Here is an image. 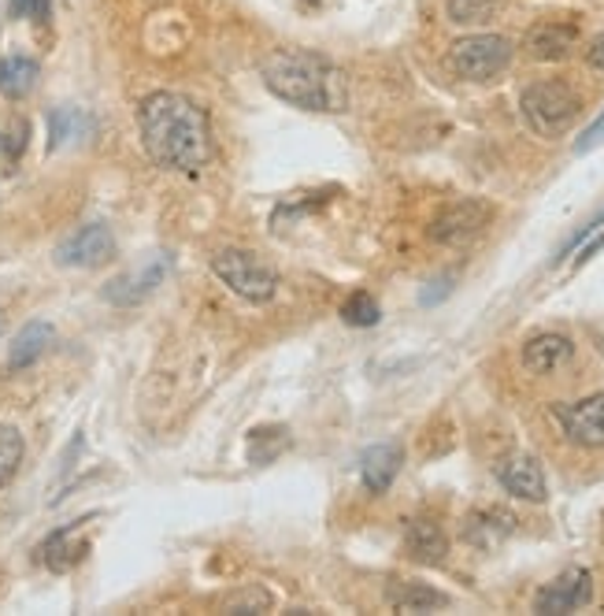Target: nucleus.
<instances>
[{"mask_svg": "<svg viewBox=\"0 0 604 616\" xmlns=\"http://www.w3.org/2000/svg\"><path fill=\"white\" fill-rule=\"evenodd\" d=\"M141 145L167 171H201L212 161V123L197 100L156 90L138 108Z\"/></svg>", "mask_w": 604, "mask_h": 616, "instance_id": "f257e3e1", "label": "nucleus"}, {"mask_svg": "<svg viewBox=\"0 0 604 616\" xmlns=\"http://www.w3.org/2000/svg\"><path fill=\"white\" fill-rule=\"evenodd\" d=\"M263 86L300 111H345V74L319 52L279 49L263 60Z\"/></svg>", "mask_w": 604, "mask_h": 616, "instance_id": "f03ea898", "label": "nucleus"}, {"mask_svg": "<svg viewBox=\"0 0 604 616\" xmlns=\"http://www.w3.org/2000/svg\"><path fill=\"white\" fill-rule=\"evenodd\" d=\"M519 111H523L526 127L542 138H560L575 127V119L582 116V97L571 82L564 79H545L531 82L519 93Z\"/></svg>", "mask_w": 604, "mask_h": 616, "instance_id": "7ed1b4c3", "label": "nucleus"}, {"mask_svg": "<svg viewBox=\"0 0 604 616\" xmlns=\"http://www.w3.org/2000/svg\"><path fill=\"white\" fill-rule=\"evenodd\" d=\"M212 272L220 275L234 294L252 305L271 301L279 291L275 268H271L268 260H260L257 253H249V249H220V253L212 257Z\"/></svg>", "mask_w": 604, "mask_h": 616, "instance_id": "20e7f679", "label": "nucleus"}, {"mask_svg": "<svg viewBox=\"0 0 604 616\" xmlns=\"http://www.w3.org/2000/svg\"><path fill=\"white\" fill-rule=\"evenodd\" d=\"M512 56H516V45L508 42L505 34H471V37H460V42L452 45L449 63L460 79L489 82V79H497L508 63H512Z\"/></svg>", "mask_w": 604, "mask_h": 616, "instance_id": "39448f33", "label": "nucleus"}, {"mask_svg": "<svg viewBox=\"0 0 604 616\" xmlns=\"http://www.w3.org/2000/svg\"><path fill=\"white\" fill-rule=\"evenodd\" d=\"M494 220V204L483 198H460L446 204V209L434 216L430 223V238L438 246H460V241H471L483 227H489Z\"/></svg>", "mask_w": 604, "mask_h": 616, "instance_id": "423d86ee", "label": "nucleus"}, {"mask_svg": "<svg viewBox=\"0 0 604 616\" xmlns=\"http://www.w3.org/2000/svg\"><path fill=\"white\" fill-rule=\"evenodd\" d=\"M553 419L575 446H582V450H604V394L568 401V405H553Z\"/></svg>", "mask_w": 604, "mask_h": 616, "instance_id": "0eeeda50", "label": "nucleus"}, {"mask_svg": "<svg viewBox=\"0 0 604 616\" xmlns=\"http://www.w3.org/2000/svg\"><path fill=\"white\" fill-rule=\"evenodd\" d=\"M116 257V238H111L108 223H86L56 249V260L63 268H100Z\"/></svg>", "mask_w": 604, "mask_h": 616, "instance_id": "6e6552de", "label": "nucleus"}, {"mask_svg": "<svg viewBox=\"0 0 604 616\" xmlns=\"http://www.w3.org/2000/svg\"><path fill=\"white\" fill-rule=\"evenodd\" d=\"M593 599V576L587 568H568L545 583L534 599V613H575Z\"/></svg>", "mask_w": 604, "mask_h": 616, "instance_id": "1a4fd4ad", "label": "nucleus"}, {"mask_svg": "<svg viewBox=\"0 0 604 616\" xmlns=\"http://www.w3.org/2000/svg\"><path fill=\"white\" fill-rule=\"evenodd\" d=\"M523 49L531 60H542V63L568 60V56L579 49V26L564 23V19H545V23H534L523 37Z\"/></svg>", "mask_w": 604, "mask_h": 616, "instance_id": "9d476101", "label": "nucleus"}, {"mask_svg": "<svg viewBox=\"0 0 604 616\" xmlns=\"http://www.w3.org/2000/svg\"><path fill=\"white\" fill-rule=\"evenodd\" d=\"M494 472H497V483H501L512 498L545 501V494H549L542 464H537V457H531V453H505Z\"/></svg>", "mask_w": 604, "mask_h": 616, "instance_id": "9b49d317", "label": "nucleus"}, {"mask_svg": "<svg viewBox=\"0 0 604 616\" xmlns=\"http://www.w3.org/2000/svg\"><path fill=\"white\" fill-rule=\"evenodd\" d=\"M167 272H171V257L156 253L153 260H149V264H141L138 272H127V275L111 279L108 291H104V297H108L111 305H119V308L138 305V301H145V297L153 294L159 283H164Z\"/></svg>", "mask_w": 604, "mask_h": 616, "instance_id": "f8f14e48", "label": "nucleus"}, {"mask_svg": "<svg viewBox=\"0 0 604 616\" xmlns=\"http://www.w3.org/2000/svg\"><path fill=\"white\" fill-rule=\"evenodd\" d=\"M571 357H575V342L568 334L545 331V334H534V339L523 345V364L534 376H553V371H560Z\"/></svg>", "mask_w": 604, "mask_h": 616, "instance_id": "ddd939ff", "label": "nucleus"}, {"mask_svg": "<svg viewBox=\"0 0 604 616\" xmlns=\"http://www.w3.org/2000/svg\"><path fill=\"white\" fill-rule=\"evenodd\" d=\"M404 549L408 557H415L419 565H446L449 557V538L441 524H434L427 517H415L404 524Z\"/></svg>", "mask_w": 604, "mask_h": 616, "instance_id": "4468645a", "label": "nucleus"}, {"mask_svg": "<svg viewBox=\"0 0 604 616\" xmlns=\"http://www.w3.org/2000/svg\"><path fill=\"white\" fill-rule=\"evenodd\" d=\"M82 524H86V520H74V524L52 531V535L42 543L37 554H42V565L49 568V572H68V568H74L82 557L90 554V543H82V538H79Z\"/></svg>", "mask_w": 604, "mask_h": 616, "instance_id": "2eb2a0df", "label": "nucleus"}, {"mask_svg": "<svg viewBox=\"0 0 604 616\" xmlns=\"http://www.w3.org/2000/svg\"><path fill=\"white\" fill-rule=\"evenodd\" d=\"M401 464H404V453H401V446H393V442H379V446H371V450H364L360 457L364 487L371 494H386L390 483L398 479Z\"/></svg>", "mask_w": 604, "mask_h": 616, "instance_id": "dca6fc26", "label": "nucleus"}, {"mask_svg": "<svg viewBox=\"0 0 604 616\" xmlns=\"http://www.w3.org/2000/svg\"><path fill=\"white\" fill-rule=\"evenodd\" d=\"M516 531V517L508 509H478L467 517V528H464V538L475 546H497L501 538H508Z\"/></svg>", "mask_w": 604, "mask_h": 616, "instance_id": "f3484780", "label": "nucleus"}, {"mask_svg": "<svg viewBox=\"0 0 604 616\" xmlns=\"http://www.w3.org/2000/svg\"><path fill=\"white\" fill-rule=\"evenodd\" d=\"M49 342H52V327L45 320H31L15 334V342L8 345V368L12 371L31 368V364H37V357L49 350Z\"/></svg>", "mask_w": 604, "mask_h": 616, "instance_id": "a211bd4d", "label": "nucleus"}, {"mask_svg": "<svg viewBox=\"0 0 604 616\" xmlns=\"http://www.w3.org/2000/svg\"><path fill=\"white\" fill-rule=\"evenodd\" d=\"M390 605L398 613H434V609H446L449 599L427 583H393L390 587Z\"/></svg>", "mask_w": 604, "mask_h": 616, "instance_id": "6ab92c4d", "label": "nucleus"}, {"mask_svg": "<svg viewBox=\"0 0 604 616\" xmlns=\"http://www.w3.org/2000/svg\"><path fill=\"white\" fill-rule=\"evenodd\" d=\"M37 86V60L31 56H4L0 60V93L8 100H23Z\"/></svg>", "mask_w": 604, "mask_h": 616, "instance_id": "aec40b11", "label": "nucleus"}, {"mask_svg": "<svg viewBox=\"0 0 604 616\" xmlns=\"http://www.w3.org/2000/svg\"><path fill=\"white\" fill-rule=\"evenodd\" d=\"M93 119L82 108H56L49 116V145L60 149L63 142H74V138L90 134Z\"/></svg>", "mask_w": 604, "mask_h": 616, "instance_id": "412c9836", "label": "nucleus"}, {"mask_svg": "<svg viewBox=\"0 0 604 616\" xmlns=\"http://www.w3.org/2000/svg\"><path fill=\"white\" fill-rule=\"evenodd\" d=\"M289 446V431L286 427H257L249 431V461L252 464H271L275 457Z\"/></svg>", "mask_w": 604, "mask_h": 616, "instance_id": "4be33fe9", "label": "nucleus"}, {"mask_svg": "<svg viewBox=\"0 0 604 616\" xmlns=\"http://www.w3.org/2000/svg\"><path fill=\"white\" fill-rule=\"evenodd\" d=\"M505 0H449V19L457 26H483L501 15Z\"/></svg>", "mask_w": 604, "mask_h": 616, "instance_id": "5701e85b", "label": "nucleus"}, {"mask_svg": "<svg viewBox=\"0 0 604 616\" xmlns=\"http://www.w3.org/2000/svg\"><path fill=\"white\" fill-rule=\"evenodd\" d=\"M23 453H26L23 435H19L15 427L0 424V490H4L8 483L15 479L19 464H23Z\"/></svg>", "mask_w": 604, "mask_h": 616, "instance_id": "b1692460", "label": "nucleus"}, {"mask_svg": "<svg viewBox=\"0 0 604 616\" xmlns=\"http://www.w3.org/2000/svg\"><path fill=\"white\" fill-rule=\"evenodd\" d=\"M26 145H31V123L26 119H8V127L0 130V156H4L8 167H15L19 161H23Z\"/></svg>", "mask_w": 604, "mask_h": 616, "instance_id": "393cba45", "label": "nucleus"}, {"mask_svg": "<svg viewBox=\"0 0 604 616\" xmlns=\"http://www.w3.org/2000/svg\"><path fill=\"white\" fill-rule=\"evenodd\" d=\"M379 301H375L371 294H353L348 297V301L342 305V320L348 323V327H375L379 323Z\"/></svg>", "mask_w": 604, "mask_h": 616, "instance_id": "a878e982", "label": "nucleus"}, {"mask_svg": "<svg viewBox=\"0 0 604 616\" xmlns=\"http://www.w3.org/2000/svg\"><path fill=\"white\" fill-rule=\"evenodd\" d=\"M226 609L230 613H263V609H271V594L252 583L234 594V599H226Z\"/></svg>", "mask_w": 604, "mask_h": 616, "instance_id": "bb28decb", "label": "nucleus"}, {"mask_svg": "<svg viewBox=\"0 0 604 616\" xmlns=\"http://www.w3.org/2000/svg\"><path fill=\"white\" fill-rule=\"evenodd\" d=\"M601 227H604V209H601V212H597V216H593V220H587V223H582V227L575 230V235H571L568 241H564V246H560V253H556V260H564V257L571 253L575 246H582V241H587L590 235H597Z\"/></svg>", "mask_w": 604, "mask_h": 616, "instance_id": "cd10ccee", "label": "nucleus"}, {"mask_svg": "<svg viewBox=\"0 0 604 616\" xmlns=\"http://www.w3.org/2000/svg\"><path fill=\"white\" fill-rule=\"evenodd\" d=\"M601 142H604V111H601L597 119H593V123H590L587 130H582V138H579V142H575V153L587 156V153H593V149H597Z\"/></svg>", "mask_w": 604, "mask_h": 616, "instance_id": "c85d7f7f", "label": "nucleus"}, {"mask_svg": "<svg viewBox=\"0 0 604 616\" xmlns=\"http://www.w3.org/2000/svg\"><path fill=\"white\" fill-rule=\"evenodd\" d=\"M587 60H590V68H597V71H604V31L593 37L590 42V49H587Z\"/></svg>", "mask_w": 604, "mask_h": 616, "instance_id": "c756f323", "label": "nucleus"}, {"mask_svg": "<svg viewBox=\"0 0 604 616\" xmlns=\"http://www.w3.org/2000/svg\"><path fill=\"white\" fill-rule=\"evenodd\" d=\"M430 286H438V291H423V305H434V301H441L449 291H452V279H438V283H430Z\"/></svg>", "mask_w": 604, "mask_h": 616, "instance_id": "7c9ffc66", "label": "nucleus"}, {"mask_svg": "<svg viewBox=\"0 0 604 616\" xmlns=\"http://www.w3.org/2000/svg\"><path fill=\"white\" fill-rule=\"evenodd\" d=\"M49 12H52V0H31V19H34V23H49Z\"/></svg>", "mask_w": 604, "mask_h": 616, "instance_id": "2f4dec72", "label": "nucleus"}, {"mask_svg": "<svg viewBox=\"0 0 604 616\" xmlns=\"http://www.w3.org/2000/svg\"><path fill=\"white\" fill-rule=\"evenodd\" d=\"M601 249H604V235H601V238H593L590 246H587V249H582V253H579V260H575V264H587V260H593V257H597Z\"/></svg>", "mask_w": 604, "mask_h": 616, "instance_id": "473e14b6", "label": "nucleus"}, {"mask_svg": "<svg viewBox=\"0 0 604 616\" xmlns=\"http://www.w3.org/2000/svg\"><path fill=\"white\" fill-rule=\"evenodd\" d=\"M12 15H15V19L31 15V0H12Z\"/></svg>", "mask_w": 604, "mask_h": 616, "instance_id": "72a5a7b5", "label": "nucleus"}, {"mask_svg": "<svg viewBox=\"0 0 604 616\" xmlns=\"http://www.w3.org/2000/svg\"><path fill=\"white\" fill-rule=\"evenodd\" d=\"M0 331H4V316H0Z\"/></svg>", "mask_w": 604, "mask_h": 616, "instance_id": "f704fd0d", "label": "nucleus"}]
</instances>
